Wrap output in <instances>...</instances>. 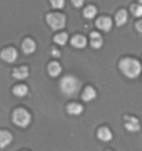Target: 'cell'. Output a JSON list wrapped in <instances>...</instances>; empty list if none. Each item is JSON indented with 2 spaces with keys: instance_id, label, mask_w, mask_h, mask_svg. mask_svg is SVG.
<instances>
[{
  "instance_id": "1",
  "label": "cell",
  "mask_w": 142,
  "mask_h": 151,
  "mask_svg": "<svg viewBox=\"0 0 142 151\" xmlns=\"http://www.w3.org/2000/svg\"><path fill=\"white\" fill-rule=\"evenodd\" d=\"M119 68L122 70V73L128 78H137L141 74V63L137 59H131V58H124L120 60Z\"/></svg>"
},
{
  "instance_id": "2",
  "label": "cell",
  "mask_w": 142,
  "mask_h": 151,
  "mask_svg": "<svg viewBox=\"0 0 142 151\" xmlns=\"http://www.w3.org/2000/svg\"><path fill=\"white\" fill-rule=\"evenodd\" d=\"M61 91L68 98H72L79 93L80 91V81L73 76H66L61 80Z\"/></svg>"
},
{
  "instance_id": "3",
  "label": "cell",
  "mask_w": 142,
  "mask_h": 151,
  "mask_svg": "<svg viewBox=\"0 0 142 151\" xmlns=\"http://www.w3.org/2000/svg\"><path fill=\"white\" fill-rule=\"evenodd\" d=\"M12 121L17 127L26 128L31 124V114L24 109H17L15 111L12 113Z\"/></svg>"
},
{
  "instance_id": "4",
  "label": "cell",
  "mask_w": 142,
  "mask_h": 151,
  "mask_svg": "<svg viewBox=\"0 0 142 151\" xmlns=\"http://www.w3.org/2000/svg\"><path fill=\"white\" fill-rule=\"evenodd\" d=\"M47 24L51 26L54 30H59V29H63L65 25H66V18L62 14H58V12H54V14H48L47 15Z\"/></svg>"
},
{
  "instance_id": "5",
  "label": "cell",
  "mask_w": 142,
  "mask_h": 151,
  "mask_svg": "<svg viewBox=\"0 0 142 151\" xmlns=\"http://www.w3.org/2000/svg\"><path fill=\"white\" fill-rule=\"evenodd\" d=\"M0 58H1L4 62L12 63V62H15L17 58H18V52H17L15 48H6V50H3V51H1Z\"/></svg>"
},
{
  "instance_id": "6",
  "label": "cell",
  "mask_w": 142,
  "mask_h": 151,
  "mask_svg": "<svg viewBox=\"0 0 142 151\" xmlns=\"http://www.w3.org/2000/svg\"><path fill=\"white\" fill-rule=\"evenodd\" d=\"M124 125H126L127 131H130V132L139 131V121L135 118V117H126V122H124Z\"/></svg>"
},
{
  "instance_id": "7",
  "label": "cell",
  "mask_w": 142,
  "mask_h": 151,
  "mask_svg": "<svg viewBox=\"0 0 142 151\" xmlns=\"http://www.w3.org/2000/svg\"><path fill=\"white\" fill-rule=\"evenodd\" d=\"M112 19L108 18V17H101L99 19H97V26H98L101 30H105V32H109L112 29Z\"/></svg>"
},
{
  "instance_id": "8",
  "label": "cell",
  "mask_w": 142,
  "mask_h": 151,
  "mask_svg": "<svg viewBox=\"0 0 142 151\" xmlns=\"http://www.w3.org/2000/svg\"><path fill=\"white\" fill-rule=\"evenodd\" d=\"M29 76V70L26 66H21V68H17L12 70V77L17 80H25L28 78Z\"/></svg>"
},
{
  "instance_id": "9",
  "label": "cell",
  "mask_w": 142,
  "mask_h": 151,
  "mask_svg": "<svg viewBox=\"0 0 142 151\" xmlns=\"http://www.w3.org/2000/svg\"><path fill=\"white\" fill-rule=\"evenodd\" d=\"M12 142V135L7 131H0V148L7 147Z\"/></svg>"
},
{
  "instance_id": "10",
  "label": "cell",
  "mask_w": 142,
  "mask_h": 151,
  "mask_svg": "<svg viewBox=\"0 0 142 151\" xmlns=\"http://www.w3.org/2000/svg\"><path fill=\"white\" fill-rule=\"evenodd\" d=\"M22 51L25 54H33L36 51V43L32 39H25L24 43H22Z\"/></svg>"
},
{
  "instance_id": "11",
  "label": "cell",
  "mask_w": 142,
  "mask_h": 151,
  "mask_svg": "<svg viewBox=\"0 0 142 151\" xmlns=\"http://www.w3.org/2000/svg\"><path fill=\"white\" fill-rule=\"evenodd\" d=\"M90 44H91V47H92V48H101V47H102V44H103L102 36H101L99 33H97V32L91 33V36H90Z\"/></svg>"
},
{
  "instance_id": "12",
  "label": "cell",
  "mask_w": 142,
  "mask_h": 151,
  "mask_svg": "<svg viewBox=\"0 0 142 151\" xmlns=\"http://www.w3.org/2000/svg\"><path fill=\"white\" fill-rule=\"evenodd\" d=\"M98 137H99V140H102V142H109V140H112L113 135H112V132L109 131L108 128H101L98 131Z\"/></svg>"
},
{
  "instance_id": "13",
  "label": "cell",
  "mask_w": 142,
  "mask_h": 151,
  "mask_svg": "<svg viewBox=\"0 0 142 151\" xmlns=\"http://www.w3.org/2000/svg\"><path fill=\"white\" fill-rule=\"evenodd\" d=\"M95 96H97V92H95L94 88L91 87H87L83 92V100L84 102H91V100L95 99Z\"/></svg>"
},
{
  "instance_id": "14",
  "label": "cell",
  "mask_w": 142,
  "mask_h": 151,
  "mask_svg": "<svg viewBox=\"0 0 142 151\" xmlns=\"http://www.w3.org/2000/svg\"><path fill=\"white\" fill-rule=\"evenodd\" d=\"M87 44V40L86 37L80 36V35H77V36H75L73 39H72V45L76 48H84Z\"/></svg>"
},
{
  "instance_id": "15",
  "label": "cell",
  "mask_w": 142,
  "mask_h": 151,
  "mask_svg": "<svg viewBox=\"0 0 142 151\" xmlns=\"http://www.w3.org/2000/svg\"><path fill=\"white\" fill-rule=\"evenodd\" d=\"M68 113L72 115H79L83 113V107L79 103H71L68 104Z\"/></svg>"
},
{
  "instance_id": "16",
  "label": "cell",
  "mask_w": 142,
  "mask_h": 151,
  "mask_svg": "<svg viewBox=\"0 0 142 151\" xmlns=\"http://www.w3.org/2000/svg\"><path fill=\"white\" fill-rule=\"evenodd\" d=\"M61 66H59V63H57V62H51L50 63V66H48V73H50V76L51 77H58L59 74H61Z\"/></svg>"
},
{
  "instance_id": "17",
  "label": "cell",
  "mask_w": 142,
  "mask_h": 151,
  "mask_svg": "<svg viewBox=\"0 0 142 151\" xmlns=\"http://www.w3.org/2000/svg\"><path fill=\"white\" fill-rule=\"evenodd\" d=\"M12 92H14V95L18 96V98H24V96L28 95V87H26V85H17V87L12 89Z\"/></svg>"
},
{
  "instance_id": "18",
  "label": "cell",
  "mask_w": 142,
  "mask_h": 151,
  "mask_svg": "<svg viewBox=\"0 0 142 151\" xmlns=\"http://www.w3.org/2000/svg\"><path fill=\"white\" fill-rule=\"evenodd\" d=\"M126 22H127V11L122 10V11H119L116 14V24H117V26H123Z\"/></svg>"
},
{
  "instance_id": "19",
  "label": "cell",
  "mask_w": 142,
  "mask_h": 151,
  "mask_svg": "<svg viewBox=\"0 0 142 151\" xmlns=\"http://www.w3.org/2000/svg\"><path fill=\"white\" fill-rule=\"evenodd\" d=\"M84 17H86L87 19H92L95 15H97V8L94 6H88V7L84 8Z\"/></svg>"
},
{
  "instance_id": "20",
  "label": "cell",
  "mask_w": 142,
  "mask_h": 151,
  "mask_svg": "<svg viewBox=\"0 0 142 151\" xmlns=\"http://www.w3.org/2000/svg\"><path fill=\"white\" fill-rule=\"evenodd\" d=\"M54 41H55L58 45H65L68 41V35L66 33H59V35H57V36L54 37Z\"/></svg>"
},
{
  "instance_id": "21",
  "label": "cell",
  "mask_w": 142,
  "mask_h": 151,
  "mask_svg": "<svg viewBox=\"0 0 142 151\" xmlns=\"http://www.w3.org/2000/svg\"><path fill=\"white\" fill-rule=\"evenodd\" d=\"M131 12H133L135 17L141 18L142 17V6L141 4H134V6H131Z\"/></svg>"
},
{
  "instance_id": "22",
  "label": "cell",
  "mask_w": 142,
  "mask_h": 151,
  "mask_svg": "<svg viewBox=\"0 0 142 151\" xmlns=\"http://www.w3.org/2000/svg\"><path fill=\"white\" fill-rule=\"evenodd\" d=\"M51 6L54 8H62L65 6V0H51Z\"/></svg>"
},
{
  "instance_id": "23",
  "label": "cell",
  "mask_w": 142,
  "mask_h": 151,
  "mask_svg": "<svg viewBox=\"0 0 142 151\" xmlns=\"http://www.w3.org/2000/svg\"><path fill=\"white\" fill-rule=\"evenodd\" d=\"M84 3V0H72V4L75 6V7H82Z\"/></svg>"
},
{
  "instance_id": "24",
  "label": "cell",
  "mask_w": 142,
  "mask_h": 151,
  "mask_svg": "<svg viewBox=\"0 0 142 151\" xmlns=\"http://www.w3.org/2000/svg\"><path fill=\"white\" fill-rule=\"evenodd\" d=\"M135 28H137V30H138L139 33H142V21H138V22H137Z\"/></svg>"
},
{
  "instance_id": "25",
  "label": "cell",
  "mask_w": 142,
  "mask_h": 151,
  "mask_svg": "<svg viewBox=\"0 0 142 151\" xmlns=\"http://www.w3.org/2000/svg\"><path fill=\"white\" fill-rule=\"evenodd\" d=\"M51 55H54V56H57V58H58V56L61 55V54H59L58 50H52V51H51Z\"/></svg>"
},
{
  "instance_id": "26",
  "label": "cell",
  "mask_w": 142,
  "mask_h": 151,
  "mask_svg": "<svg viewBox=\"0 0 142 151\" xmlns=\"http://www.w3.org/2000/svg\"><path fill=\"white\" fill-rule=\"evenodd\" d=\"M139 4H141V6H142V0H139Z\"/></svg>"
}]
</instances>
